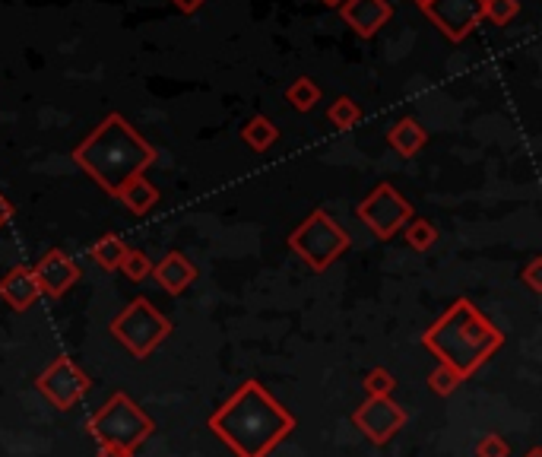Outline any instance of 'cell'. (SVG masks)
<instances>
[{
    "instance_id": "6da1fadb",
    "label": "cell",
    "mask_w": 542,
    "mask_h": 457,
    "mask_svg": "<svg viewBox=\"0 0 542 457\" xmlns=\"http://www.w3.org/2000/svg\"><path fill=\"white\" fill-rule=\"evenodd\" d=\"M207 426L232 448L235 457H270L298 423L260 381H245L210 416Z\"/></svg>"
},
{
    "instance_id": "7a4b0ae2",
    "label": "cell",
    "mask_w": 542,
    "mask_h": 457,
    "mask_svg": "<svg viewBox=\"0 0 542 457\" xmlns=\"http://www.w3.org/2000/svg\"><path fill=\"white\" fill-rule=\"evenodd\" d=\"M156 159H159L156 146L118 112L105 115L96 131L73 150V162L111 197H115L127 181L143 175Z\"/></svg>"
},
{
    "instance_id": "3957f363",
    "label": "cell",
    "mask_w": 542,
    "mask_h": 457,
    "mask_svg": "<svg viewBox=\"0 0 542 457\" xmlns=\"http://www.w3.org/2000/svg\"><path fill=\"white\" fill-rule=\"evenodd\" d=\"M422 346L438 359V365L466 381L501 350L504 331L485 318L470 299H457L422 334Z\"/></svg>"
},
{
    "instance_id": "277c9868",
    "label": "cell",
    "mask_w": 542,
    "mask_h": 457,
    "mask_svg": "<svg viewBox=\"0 0 542 457\" xmlns=\"http://www.w3.org/2000/svg\"><path fill=\"white\" fill-rule=\"evenodd\" d=\"M86 429L99 445H118L127 451H137L156 432V423L143 407H137L124 391H118L89 416Z\"/></svg>"
},
{
    "instance_id": "5b68a950",
    "label": "cell",
    "mask_w": 542,
    "mask_h": 457,
    "mask_svg": "<svg viewBox=\"0 0 542 457\" xmlns=\"http://www.w3.org/2000/svg\"><path fill=\"white\" fill-rule=\"evenodd\" d=\"M286 242L314 273H324L333 261H340L343 254L352 248L349 232L336 223L327 210L308 213L302 223L289 232Z\"/></svg>"
},
{
    "instance_id": "8992f818",
    "label": "cell",
    "mask_w": 542,
    "mask_h": 457,
    "mask_svg": "<svg viewBox=\"0 0 542 457\" xmlns=\"http://www.w3.org/2000/svg\"><path fill=\"white\" fill-rule=\"evenodd\" d=\"M108 331L130 356L149 359L156 353V346H162L172 337V321H168L153 302L140 296L130 302L118 318H111Z\"/></svg>"
},
{
    "instance_id": "52a82bcc",
    "label": "cell",
    "mask_w": 542,
    "mask_h": 457,
    "mask_svg": "<svg viewBox=\"0 0 542 457\" xmlns=\"http://www.w3.org/2000/svg\"><path fill=\"white\" fill-rule=\"evenodd\" d=\"M355 216H359L362 223L371 229L375 239L390 242L416 213H413V204H409V200L394 185L381 181V185L371 191L359 207H355Z\"/></svg>"
},
{
    "instance_id": "ba28073f",
    "label": "cell",
    "mask_w": 542,
    "mask_h": 457,
    "mask_svg": "<svg viewBox=\"0 0 542 457\" xmlns=\"http://www.w3.org/2000/svg\"><path fill=\"white\" fill-rule=\"evenodd\" d=\"M89 385H92L89 375L70 356L51 359V365L39 375V381H35V388H39L58 410L77 407L80 400L89 394Z\"/></svg>"
},
{
    "instance_id": "9c48e42d",
    "label": "cell",
    "mask_w": 542,
    "mask_h": 457,
    "mask_svg": "<svg viewBox=\"0 0 542 457\" xmlns=\"http://www.w3.org/2000/svg\"><path fill=\"white\" fill-rule=\"evenodd\" d=\"M422 13L447 42H466L482 26V0H428Z\"/></svg>"
},
{
    "instance_id": "30bf717a",
    "label": "cell",
    "mask_w": 542,
    "mask_h": 457,
    "mask_svg": "<svg viewBox=\"0 0 542 457\" xmlns=\"http://www.w3.org/2000/svg\"><path fill=\"white\" fill-rule=\"evenodd\" d=\"M406 410L394 397H368L362 407L352 410V426L359 429L371 445H387L403 426H406Z\"/></svg>"
},
{
    "instance_id": "8fae6325",
    "label": "cell",
    "mask_w": 542,
    "mask_h": 457,
    "mask_svg": "<svg viewBox=\"0 0 542 457\" xmlns=\"http://www.w3.org/2000/svg\"><path fill=\"white\" fill-rule=\"evenodd\" d=\"M32 273H35V280H39L42 296H51V299L67 296V292L80 283L77 261L61 248H51L48 254H42V261L32 267Z\"/></svg>"
},
{
    "instance_id": "7c38bea8",
    "label": "cell",
    "mask_w": 542,
    "mask_h": 457,
    "mask_svg": "<svg viewBox=\"0 0 542 457\" xmlns=\"http://www.w3.org/2000/svg\"><path fill=\"white\" fill-rule=\"evenodd\" d=\"M340 16L359 39L368 42L394 20V7H390V0H343Z\"/></svg>"
},
{
    "instance_id": "4fadbf2b",
    "label": "cell",
    "mask_w": 542,
    "mask_h": 457,
    "mask_svg": "<svg viewBox=\"0 0 542 457\" xmlns=\"http://www.w3.org/2000/svg\"><path fill=\"white\" fill-rule=\"evenodd\" d=\"M0 299H4L13 312H29V308L42 299V289H39V280H35L32 267L20 264L10 273H4V280H0Z\"/></svg>"
},
{
    "instance_id": "5bb4252c",
    "label": "cell",
    "mask_w": 542,
    "mask_h": 457,
    "mask_svg": "<svg viewBox=\"0 0 542 457\" xmlns=\"http://www.w3.org/2000/svg\"><path fill=\"white\" fill-rule=\"evenodd\" d=\"M168 296H181V292H188L197 280V267L184 258L181 251H168L159 264H153V273H149Z\"/></svg>"
},
{
    "instance_id": "9a60e30c",
    "label": "cell",
    "mask_w": 542,
    "mask_h": 457,
    "mask_svg": "<svg viewBox=\"0 0 542 457\" xmlns=\"http://www.w3.org/2000/svg\"><path fill=\"white\" fill-rule=\"evenodd\" d=\"M387 143H390V150H394L397 156L413 159L416 153L425 150L428 131H425V127H422L416 118H400V121L387 131Z\"/></svg>"
},
{
    "instance_id": "2e32d148",
    "label": "cell",
    "mask_w": 542,
    "mask_h": 457,
    "mask_svg": "<svg viewBox=\"0 0 542 457\" xmlns=\"http://www.w3.org/2000/svg\"><path fill=\"white\" fill-rule=\"evenodd\" d=\"M121 204L134 213V216H146L149 210H153L159 204V188L153 185L149 178L137 175L134 181H127V185L115 194Z\"/></svg>"
},
{
    "instance_id": "e0dca14e",
    "label": "cell",
    "mask_w": 542,
    "mask_h": 457,
    "mask_svg": "<svg viewBox=\"0 0 542 457\" xmlns=\"http://www.w3.org/2000/svg\"><path fill=\"white\" fill-rule=\"evenodd\" d=\"M241 140H245L254 153H267L279 140V127L267 115H254L245 127H241Z\"/></svg>"
},
{
    "instance_id": "ac0fdd59",
    "label": "cell",
    "mask_w": 542,
    "mask_h": 457,
    "mask_svg": "<svg viewBox=\"0 0 542 457\" xmlns=\"http://www.w3.org/2000/svg\"><path fill=\"white\" fill-rule=\"evenodd\" d=\"M89 254H92V261H96L102 270L115 273V270H121V261H124V254H127V245H124L121 235H111V232H108V235H102V239L92 242Z\"/></svg>"
},
{
    "instance_id": "d6986e66",
    "label": "cell",
    "mask_w": 542,
    "mask_h": 457,
    "mask_svg": "<svg viewBox=\"0 0 542 457\" xmlns=\"http://www.w3.org/2000/svg\"><path fill=\"white\" fill-rule=\"evenodd\" d=\"M400 232H403L406 245H409V248H416V251H432L435 242H438V229H435V223H432V219H422V216H413Z\"/></svg>"
},
{
    "instance_id": "ffe728a7",
    "label": "cell",
    "mask_w": 542,
    "mask_h": 457,
    "mask_svg": "<svg viewBox=\"0 0 542 457\" xmlns=\"http://www.w3.org/2000/svg\"><path fill=\"white\" fill-rule=\"evenodd\" d=\"M286 102L295 108V112H311V108L321 102V86H317L314 80H308V77H298L286 89Z\"/></svg>"
},
{
    "instance_id": "44dd1931",
    "label": "cell",
    "mask_w": 542,
    "mask_h": 457,
    "mask_svg": "<svg viewBox=\"0 0 542 457\" xmlns=\"http://www.w3.org/2000/svg\"><path fill=\"white\" fill-rule=\"evenodd\" d=\"M327 121L333 127H340V131H352V127L362 121V108L355 105L349 96H336L327 108Z\"/></svg>"
},
{
    "instance_id": "7402d4cb",
    "label": "cell",
    "mask_w": 542,
    "mask_h": 457,
    "mask_svg": "<svg viewBox=\"0 0 542 457\" xmlns=\"http://www.w3.org/2000/svg\"><path fill=\"white\" fill-rule=\"evenodd\" d=\"M520 0H482V23L492 26H508L517 20Z\"/></svg>"
},
{
    "instance_id": "603a6c76",
    "label": "cell",
    "mask_w": 542,
    "mask_h": 457,
    "mask_svg": "<svg viewBox=\"0 0 542 457\" xmlns=\"http://www.w3.org/2000/svg\"><path fill=\"white\" fill-rule=\"evenodd\" d=\"M121 273L130 280V283H143L149 273H153V261H149L146 251H137V248H127L124 261H121Z\"/></svg>"
},
{
    "instance_id": "cb8c5ba5",
    "label": "cell",
    "mask_w": 542,
    "mask_h": 457,
    "mask_svg": "<svg viewBox=\"0 0 542 457\" xmlns=\"http://www.w3.org/2000/svg\"><path fill=\"white\" fill-rule=\"evenodd\" d=\"M365 394L368 397H394V391H397V378L390 375L384 365H375L368 375H365Z\"/></svg>"
},
{
    "instance_id": "d4e9b609",
    "label": "cell",
    "mask_w": 542,
    "mask_h": 457,
    "mask_svg": "<svg viewBox=\"0 0 542 457\" xmlns=\"http://www.w3.org/2000/svg\"><path fill=\"white\" fill-rule=\"evenodd\" d=\"M460 375H454L451 369H444V365H438V369L428 375V388H432V394L438 397H451L457 388H460Z\"/></svg>"
},
{
    "instance_id": "484cf974",
    "label": "cell",
    "mask_w": 542,
    "mask_h": 457,
    "mask_svg": "<svg viewBox=\"0 0 542 457\" xmlns=\"http://www.w3.org/2000/svg\"><path fill=\"white\" fill-rule=\"evenodd\" d=\"M511 448H508V438L498 435V432H489L482 435L476 442V457H508Z\"/></svg>"
},
{
    "instance_id": "4316f807",
    "label": "cell",
    "mask_w": 542,
    "mask_h": 457,
    "mask_svg": "<svg viewBox=\"0 0 542 457\" xmlns=\"http://www.w3.org/2000/svg\"><path fill=\"white\" fill-rule=\"evenodd\" d=\"M523 283L530 286V292H542V258H533L527 267H523Z\"/></svg>"
},
{
    "instance_id": "83f0119b",
    "label": "cell",
    "mask_w": 542,
    "mask_h": 457,
    "mask_svg": "<svg viewBox=\"0 0 542 457\" xmlns=\"http://www.w3.org/2000/svg\"><path fill=\"white\" fill-rule=\"evenodd\" d=\"M175 4V10H181V13H188V16H194L203 4H207V0H172Z\"/></svg>"
},
{
    "instance_id": "f1b7e54d",
    "label": "cell",
    "mask_w": 542,
    "mask_h": 457,
    "mask_svg": "<svg viewBox=\"0 0 542 457\" xmlns=\"http://www.w3.org/2000/svg\"><path fill=\"white\" fill-rule=\"evenodd\" d=\"M137 451H127L118 445H99V457H134Z\"/></svg>"
},
{
    "instance_id": "f546056e",
    "label": "cell",
    "mask_w": 542,
    "mask_h": 457,
    "mask_svg": "<svg viewBox=\"0 0 542 457\" xmlns=\"http://www.w3.org/2000/svg\"><path fill=\"white\" fill-rule=\"evenodd\" d=\"M10 219H13V204H10L4 194H0V229H4Z\"/></svg>"
},
{
    "instance_id": "4dcf8cb0",
    "label": "cell",
    "mask_w": 542,
    "mask_h": 457,
    "mask_svg": "<svg viewBox=\"0 0 542 457\" xmlns=\"http://www.w3.org/2000/svg\"><path fill=\"white\" fill-rule=\"evenodd\" d=\"M321 4H324V7H333V10H340L343 0H321Z\"/></svg>"
},
{
    "instance_id": "1f68e13d",
    "label": "cell",
    "mask_w": 542,
    "mask_h": 457,
    "mask_svg": "<svg viewBox=\"0 0 542 457\" xmlns=\"http://www.w3.org/2000/svg\"><path fill=\"white\" fill-rule=\"evenodd\" d=\"M527 457H542V448H530V451H527Z\"/></svg>"
},
{
    "instance_id": "d6a6232c",
    "label": "cell",
    "mask_w": 542,
    "mask_h": 457,
    "mask_svg": "<svg viewBox=\"0 0 542 457\" xmlns=\"http://www.w3.org/2000/svg\"><path fill=\"white\" fill-rule=\"evenodd\" d=\"M413 4H416V7H425V4H428V0H413Z\"/></svg>"
}]
</instances>
